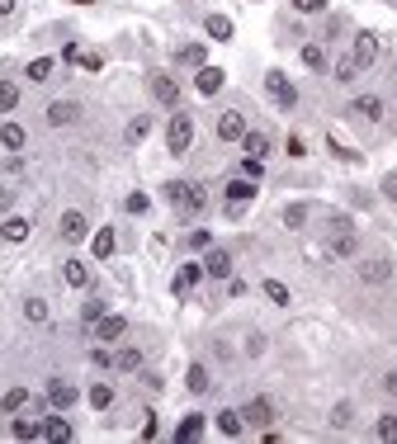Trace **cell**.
I'll return each instance as SVG.
<instances>
[{"label":"cell","instance_id":"ba28073f","mask_svg":"<svg viewBox=\"0 0 397 444\" xmlns=\"http://www.w3.org/2000/svg\"><path fill=\"white\" fill-rule=\"evenodd\" d=\"M204 274H213V279H232V256H227V251H209V256H204Z\"/></svg>","mask_w":397,"mask_h":444},{"label":"cell","instance_id":"cb8c5ba5","mask_svg":"<svg viewBox=\"0 0 397 444\" xmlns=\"http://www.w3.org/2000/svg\"><path fill=\"white\" fill-rule=\"evenodd\" d=\"M0 147L19 152V147H24V128H19V123H5V128H0Z\"/></svg>","mask_w":397,"mask_h":444},{"label":"cell","instance_id":"d6a6232c","mask_svg":"<svg viewBox=\"0 0 397 444\" xmlns=\"http://www.w3.org/2000/svg\"><path fill=\"white\" fill-rule=\"evenodd\" d=\"M331 251L336 256H355V232H336L331 236Z\"/></svg>","mask_w":397,"mask_h":444},{"label":"cell","instance_id":"7402d4cb","mask_svg":"<svg viewBox=\"0 0 397 444\" xmlns=\"http://www.w3.org/2000/svg\"><path fill=\"white\" fill-rule=\"evenodd\" d=\"M10 435H15V440H38V435H43V425H38V420H24V416H15V425H10Z\"/></svg>","mask_w":397,"mask_h":444},{"label":"cell","instance_id":"e575fe53","mask_svg":"<svg viewBox=\"0 0 397 444\" xmlns=\"http://www.w3.org/2000/svg\"><path fill=\"white\" fill-rule=\"evenodd\" d=\"M53 76V57H38V62H28V80H48Z\"/></svg>","mask_w":397,"mask_h":444},{"label":"cell","instance_id":"b9f144b4","mask_svg":"<svg viewBox=\"0 0 397 444\" xmlns=\"http://www.w3.org/2000/svg\"><path fill=\"white\" fill-rule=\"evenodd\" d=\"M378 440H397V411H388L378 420Z\"/></svg>","mask_w":397,"mask_h":444},{"label":"cell","instance_id":"1f68e13d","mask_svg":"<svg viewBox=\"0 0 397 444\" xmlns=\"http://www.w3.org/2000/svg\"><path fill=\"white\" fill-rule=\"evenodd\" d=\"M360 71H364V66H360L355 57H341V62H336V80H355Z\"/></svg>","mask_w":397,"mask_h":444},{"label":"cell","instance_id":"603a6c76","mask_svg":"<svg viewBox=\"0 0 397 444\" xmlns=\"http://www.w3.org/2000/svg\"><path fill=\"white\" fill-rule=\"evenodd\" d=\"M209 38L227 43V38H232V19H227V15H209Z\"/></svg>","mask_w":397,"mask_h":444},{"label":"cell","instance_id":"277c9868","mask_svg":"<svg viewBox=\"0 0 397 444\" xmlns=\"http://www.w3.org/2000/svg\"><path fill=\"white\" fill-rule=\"evenodd\" d=\"M241 420H246V425H270V420H274V402H270V397H251L246 411H241Z\"/></svg>","mask_w":397,"mask_h":444},{"label":"cell","instance_id":"f907efd6","mask_svg":"<svg viewBox=\"0 0 397 444\" xmlns=\"http://www.w3.org/2000/svg\"><path fill=\"white\" fill-rule=\"evenodd\" d=\"M15 5H19V0H0V15H15Z\"/></svg>","mask_w":397,"mask_h":444},{"label":"cell","instance_id":"836d02e7","mask_svg":"<svg viewBox=\"0 0 397 444\" xmlns=\"http://www.w3.org/2000/svg\"><path fill=\"white\" fill-rule=\"evenodd\" d=\"M175 62H185V66H204V48H199V43H189V48L175 53Z\"/></svg>","mask_w":397,"mask_h":444},{"label":"cell","instance_id":"f6af8a7d","mask_svg":"<svg viewBox=\"0 0 397 444\" xmlns=\"http://www.w3.org/2000/svg\"><path fill=\"white\" fill-rule=\"evenodd\" d=\"M80 66H85V71H100V66H105V57H100V53H80Z\"/></svg>","mask_w":397,"mask_h":444},{"label":"cell","instance_id":"ab89813d","mask_svg":"<svg viewBox=\"0 0 397 444\" xmlns=\"http://www.w3.org/2000/svg\"><path fill=\"white\" fill-rule=\"evenodd\" d=\"M241 175H246V180H261V175H265V161L261 157H246V161H241Z\"/></svg>","mask_w":397,"mask_h":444},{"label":"cell","instance_id":"bcb514c9","mask_svg":"<svg viewBox=\"0 0 397 444\" xmlns=\"http://www.w3.org/2000/svg\"><path fill=\"white\" fill-rule=\"evenodd\" d=\"M331 425H350V402H341V407L331 411Z\"/></svg>","mask_w":397,"mask_h":444},{"label":"cell","instance_id":"484cf974","mask_svg":"<svg viewBox=\"0 0 397 444\" xmlns=\"http://www.w3.org/2000/svg\"><path fill=\"white\" fill-rule=\"evenodd\" d=\"M109 256H114V232L100 227V232H95V260H109Z\"/></svg>","mask_w":397,"mask_h":444},{"label":"cell","instance_id":"f5cc1de1","mask_svg":"<svg viewBox=\"0 0 397 444\" xmlns=\"http://www.w3.org/2000/svg\"><path fill=\"white\" fill-rule=\"evenodd\" d=\"M76 5H90V0H76Z\"/></svg>","mask_w":397,"mask_h":444},{"label":"cell","instance_id":"8d00e7d4","mask_svg":"<svg viewBox=\"0 0 397 444\" xmlns=\"http://www.w3.org/2000/svg\"><path fill=\"white\" fill-rule=\"evenodd\" d=\"M303 222H308V208L303 204H289L284 208V227H303Z\"/></svg>","mask_w":397,"mask_h":444},{"label":"cell","instance_id":"c3c4849f","mask_svg":"<svg viewBox=\"0 0 397 444\" xmlns=\"http://www.w3.org/2000/svg\"><path fill=\"white\" fill-rule=\"evenodd\" d=\"M293 5H298L303 15H317V10H321V5H326V0H293Z\"/></svg>","mask_w":397,"mask_h":444},{"label":"cell","instance_id":"9c48e42d","mask_svg":"<svg viewBox=\"0 0 397 444\" xmlns=\"http://www.w3.org/2000/svg\"><path fill=\"white\" fill-rule=\"evenodd\" d=\"M118 336H128V321H123V317H100V321H95V340H118Z\"/></svg>","mask_w":397,"mask_h":444},{"label":"cell","instance_id":"f546056e","mask_svg":"<svg viewBox=\"0 0 397 444\" xmlns=\"http://www.w3.org/2000/svg\"><path fill=\"white\" fill-rule=\"evenodd\" d=\"M303 62H308L312 71H321V66H326V48H321V43H308V48H303Z\"/></svg>","mask_w":397,"mask_h":444},{"label":"cell","instance_id":"52a82bcc","mask_svg":"<svg viewBox=\"0 0 397 444\" xmlns=\"http://www.w3.org/2000/svg\"><path fill=\"white\" fill-rule=\"evenodd\" d=\"M152 95H157L161 105H180V80H170V76H152Z\"/></svg>","mask_w":397,"mask_h":444},{"label":"cell","instance_id":"d4e9b609","mask_svg":"<svg viewBox=\"0 0 397 444\" xmlns=\"http://www.w3.org/2000/svg\"><path fill=\"white\" fill-rule=\"evenodd\" d=\"M0 232H5V241H24V236H28V217H5Z\"/></svg>","mask_w":397,"mask_h":444},{"label":"cell","instance_id":"ee69618b","mask_svg":"<svg viewBox=\"0 0 397 444\" xmlns=\"http://www.w3.org/2000/svg\"><path fill=\"white\" fill-rule=\"evenodd\" d=\"M364 279H373V284H378V279H388V260H373V265H364Z\"/></svg>","mask_w":397,"mask_h":444},{"label":"cell","instance_id":"816d5d0a","mask_svg":"<svg viewBox=\"0 0 397 444\" xmlns=\"http://www.w3.org/2000/svg\"><path fill=\"white\" fill-rule=\"evenodd\" d=\"M383 388H388V392H397V373H388V383H383Z\"/></svg>","mask_w":397,"mask_h":444},{"label":"cell","instance_id":"8992f818","mask_svg":"<svg viewBox=\"0 0 397 444\" xmlns=\"http://www.w3.org/2000/svg\"><path fill=\"white\" fill-rule=\"evenodd\" d=\"M48 402H53L57 411H67V407H76V388H71L67 378H53V383H48Z\"/></svg>","mask_w":397,"mask_h":444},{"label":"cell","instance_id":"6da1fadb","mask_svg":"<svg viewBox=\"0 0 397 444\" xmlns=\"http://www.w3.org/2000/svg\"><path fill=\"white\" fill-rule=\"evenodd\" d=\"M166 199H170V204H175L180 213H199L204 204H209L199 184H180V180H175V184H166Z\"/></svg>","mask_w":397,"mask_h":444},{"label":"cell","instance_id":"7dc6e473","mask_svg":"<svg viewBox=\"0 0 397 444\" xmlns=\"http://www.w3.org/2000/svg\"><path fill=\"white\" fill-rule=\"evenodd\" d=\"M128 213H147V194H128Z\"/></svg>","mask_w":397,"mask_h":444},{"label":"cell","instance_id":"ffe728a7","mask_svg":"<svg viewBox=\"0 0 397 444\" xmlns=\"http://www.w3.org/2000/svg\"><path fill=\"white\" fill-rule=\"evenodd\" d=\"M241 147H246V157H261V161H265V152H270V137H265V132H251V128H246Z\"/></svg>","mask_w":397,"mask_h":444},{"label":"cell","instance_id":"5b68a950","mask_svg":"<svg viewBox=\"0 0 397 444\" xmlns=\"http://www.w3.org/2000/svg\"><path fill=\"white\" fill-rule=\"evenodd\" d=\"M218 137H222V142H241V137H246V118H241L237 109L218 118Z\"/></svg>","mask_w":397,"mask_h":444},{"label":"cell","instance_id":"83f0119b","mask_svg":"<svg viewBox=\"0 0 397 444\" xmlns=\"http://www.w3.org/2000/svg\"><path fill=\"white\" fill-rule=\"evenodd\" d=\"M109 402H114V388H109V383H95V388H90V407H95V411H105Z\"/></svg>","mask_w":397,"mask_h":444},{"label":"cell","instance_id":"ac0fdd59","mask_svg":"<svg viewBox=\"0 0 397 444\" xmlns=\"http://www.w3.org/2000/svg\"><path fill=\"white\" fill-rule=\"evenodd\" d=\"M218 430H222L227 440H237L241 430H246V420H241V411H218Z\"/></svg>","mask_w":397,"mask_h":444},{"label":"cell","instance_id":"2e32d148","mask_svg":"<svg viewBox=\"0 0 397 444\" xmlns=\"http://www.w3.org/2000/svg\"><path fill=\"white\" fill-rule=\"evenodd\" d=\"M355 62H360V66H369L373 57H378V38H373V33H360V38H355Z\"/></svg>","mask_w":397,"mask_h":444},{"label":"cell","instance_id":"4dcf8cb0","mask_svg":"<svg viewBox=\"0 0 397 444\" xmlns=\"http://www.w3.org/2000/svg\"><path fill=\"white\" fill-rule=\"evenodd\" d=\"M28 407V388H10L5 392V411H24Z\"/></svg>","mask_w":397,"mask_h":444},{"label":"cell","instance_id":"60d3db41","mask_svg":"<svg viewBox=\"0 0 397 444\" xmlns=\"http://www.w3.org/2000/svg\"><path fill=\"white\" fill-rule=\"evenodd\" d=\"M147 132H152V118H132V123H128V142H142Z\"/></svg>","mask_w":397,"mask_h":444},{"label":"cell","instance_id":"f35d334b","mask_svg":"<svg viewBox=\"0 0 397 444\" xmlns=\"http://www.w3.org/2000/svg\"><path fill=\"white\" fill-rule=\"evenodd\" d=\"M265 298L270 303H289V288L279 284V279H265Z\"/></svg>","mask_w":397,"mask_h":444},{"label":"cell","instance_id":"7c38bea8","mask_svg":"<svg viewBox=\"0 0 397 444\" xmlns=\"http://www.w3.org/2000/svg\"><path fill=\"white\" fill-rule=\"evenodd\" d=\"M76 114L80 109L71 105V100H57V105H48V123H53V128H67V123H76Z\"/></svg>","mask_w":397,"mask_h":444},{"label":"cell","instance_id":"44dd1931","mask_svg":"<svg viewBox=\"0 0 397 444\" xmlns=\"http://www.w3.org/2000/svg\"><path fill=\"white\" fill-rule=\"evenodd\" d=\"M199 435H204V416H185V420H180V430H175V440H180V444L199 440Z\"/></svg>","mask_w":397,"mask_h":444},{"label":"cell","instance_id":"681fc988","mask_svg":"<svg viewBox=\"0 0 397 444\" xmlns=\"http://www.w3.org/2000/svg\"><path fill=\"white\" fill-rule=\"evenodd\" d=\"M383 189H388V199H397V175H388V180H383Z\"/></svg>","mask_w":397,"mask_h":444},{"label":"cell","instance_id":"9a60e30c","mask_svg":"<svg viewBox=\"0 0 397 444\" xmlns=\"http://www.w3.org/2000/svg\"><path fill=\"white\" fill-rule=\"evenodd\" d=\"M350 114H360V118L378 123V118H383V100H378V95H360V100L350 105Z\"/></svg>","mask_w":397,"mask_h":444},{"label":"cell","instance_id":"7a4b0ae2","mask_svg":"<svg viewBox=\"0 0 397 444\" xmlns=\"http://www.w3.org/2000/svg\"><path fill=\"white\" fill-rule=\"evenodd\" d=\"M265 95H270L279 109H293V105H298V90H293V80L284 76V71H265Z\"/></svg>","mask_w":397,"mask_h":444},{"label":"cell","instance_id":"7bdbcfd3","mask_svg":"<svg viewBox=\"0 0 397 444\" xmlns=\"http://www.w3.org/2000/svg\"><path fill=\"white\" fill-rule=\"evenodd\" d=\"M85 321H90V326H95V321H100V317H105V303H100V298H90V303H85Z\"/></svg>","mask_w":397,"mask_h":444},{"label":"cell","instance_id":"4fadbf2b","mask_svg":"<svg viewBox=\"0 0 397 444\" xmlns=\"http://www.w3.org/2000/svg\"><path fill=\"white\" fill-rule=\"evenodd\" d=\"M90 232V222H85V213H62V236H67V241H80V236Z\"/></svg>","mask_w":397,"mask_h":444},{"label":"cell","instance_id":"d6986e66","mask_svg":"<svg viewBox=\"0 0 397 444\" xmlns=\"http://www.w3.org/2000/svg\"><path fill=\"white\" fill-rule=\"evenodd\" d=\"M62 279H67L71 288H85V284H90V269H85L80 260H67V265H62Z\"/></svg>","mask_w":397,"mask_h":444},{"label":"cell","instance_id":"30bf717a","mask_svg":"<svg viewBox=\"0 0 397 444\" xmlns=\"http://www.w3.org/2000/svg\"><path fill=\"white\" fill-rule=\"evenodd\" d=\"M251 199H256V180H246V175H241V180L227 184V204H232V213H237L241 204H251Z\"/></svg>","mask_w":397,"mask_h":444},{"label":"cell","instance_id":"e0dca14e","mask_svg":"<svg viewBox=\"0 0 397 444\" xmlns=\"http://www.w3.org/2000/svg\"><path fill=\"white\" fill-rule=\"evenodd\" d=\"M43 435L57 440V444H67V440H71V420H67V416H48V420H43Z\"/></svg>","mask_w":397,"mask_h":444},{"label":"cell","instance_id":"3957f363","mask_svg":"<svg viewBox=\"0 0 397 444\" xmlns=\"http://www.w3.org/2000/svg\"><path fill=\"white\" fill-rule=\"evenodd\" d=\"M189 142H194V118H189V114H175L170 128H166V147H170L175 157H185Z\"/></svg>","mask_w":397,"mask_h":444},{"label":"cell","instance_id":"d590c367","mask_svg":"<svg viewBox=\"0 0 397 444\" xmlns=\"http://www.w3.org/2000/svg\"><path fill=\"white\" fill-rule=\"evenodd\" d=\"M24 317H28V321H48V303H43V298H28Z\"/></svg>","mask_w":397,"mask_h":444},{"label":"cell","instance_id":"74e56055","mask_svg":"<svg viewBox=\"0 0 397 444\" xmlns=\"http://www.w3.org/2000/svg\"><path fill=\"white\" fill-rule=\"evenodd\" d=\"M114 364L132 373V368H142V355H137V350H118V355H114Z\"/></svg>","mask_w":397,"mask_h":444},{"label":"cell","instance_id":"f1b7e54d","mask_svg":"<svg viewBox=\"0 0 397 444\" xmlns=\"http://www.w3.org/2000/svg\"><path fill=\"white\" fill-rule=\"evenodd\" d=\"M15 105H19V85H15V80H5V85H0V114H10Z\"/></svg>","mask_w":397,"mask_h":444},{"label":"cell","instance_id":"4316f807","mask_svg":"<svg viewBox=\"0 0 397 444\" xmlns=\"http://www.w3.org/2000/svg\"><path fill=\"white\" fill-rule=\"evenodd\" d=\"M185 383H189V392H209V368H204V364H189Z\"/></svg>","mask_w":397,"mask_h":444},{"label":"cell","instance_id":"8fae6325","mask_svg":"<svg viewBox=\"0 0 397 444\" xmlns=\"http://www.w3.org/2000/svg\"><path fill=\"white\" fill-rule=\"evenodd\" d=\"M199 274H204V265H185V269H180L175 279H170V293H175V298H185L189 288L199 284Z\"/></svg>","mask_w":397,"mask_h":444},{"label":"cell","instance_id":"5bb4252c","mask_svg":"<svg viewBox=\"0 0 397 444\" xmlns=\"http://www.w3.org/2000/svg\"><path fill=\"white\" fill-rule=\"evenodd\" d=\"M222 71H218V66H199V76H194V85H199V95H218V90H222Z\"/></svg>","mask_w":397,"mask_h":444}]
</instances>
